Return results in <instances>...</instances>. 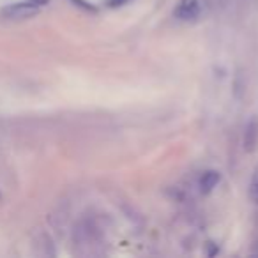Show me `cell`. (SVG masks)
Instances as JSON below:
<instances>
[{"instance_id": "1", "label": "cell", "mask_w": 258, "mask_h": 258, "mask_svg": "<svg viewBox=\"0 0 258 258\" xmlns=\"http://www.w3.org/2000/svg\"><path fill=\"white\" fill-rule=\"evenodd\" d=\"M39 11L41 6L27 0V2H16V4H9L2 8L0 9V18L8 20V22H23V20L34 18L36 15H39Z\"/></svg>"}, {"instance_id": "4", "label": "cell", "mask_w": 258, "mask_h": 258, "mask_svg": "<svg viewBox=\"0 0 258 258\" xmlns=\"http://www.w3.org/2000/svg\"><path fill=\"white\" fill-rule=\"evenodd\" d=\"M256 140H258V122L251 120L246 125V133H244V147L247 151H253L254 145H256Z\"/></svg>"}, {"instance_id": "6", "label": "cell", "mask_w": 258, "mask_h": 258, "mask_svg": "<svg viewBox=\"0 0 258 258\" xmlns=\"http://www.w3.org/2000/svg\"><path fill=\"white\" fill-rule=\"evenodd\" d=\"M249 193H251V198L253 202L258 205V170L254 172L253 179H251V184H249Z\"/></svg>"}, {"instance_id": "3", "label": "cell", "mask_w": 258, "mask_h": 258, "mask_svg": "<svg viewBox=\"0 0 258 258\" xmlns=\"http://www.w3.org/2000/svg\"><path fill=\"white\" fill-rule=\"evenodd\" d=\"M219 180H221V175H219V172H216V170H207V172H204V175L200 177L202 193H211L219 184Z\"/></svg>"}, {"instance_id": "5", "label": "cell", "mask_w": 258, "mask_h": 258, "mask_svg": "<svg viewBox=\"0 0 258 258\" xmlns=\"http://www.w3.org/2000/svg\"><path fill=\"white\" fill-rule=\"evenodd\" d=\"M36 247H37V253L43 254V256H53L55 249H53V242L51 239L46 235V233H41L36 240Z\"/></svg>"}, {"instance_id": "2", "label": "cell", "mask_w": 258, "mask_h": 258, "mask_svg": "<svg viewBox=\"0 0 258 258\" xmlns=\"http://www.w3.org/2000/svg\"><path fill=\"white\" fill-rule=\"evenodd\" d=\"M200 13V0H180L175 16L179 20H193Z\"/></svg>"}, {"instance_id": "7", "label": "cell", "mask_w": 258, "mask_h": 258, "mask_svg": "<svg viewBox=\"0 0 258 258\" xmlns=\"http://www.w3.org/2000/svg\"><path fill=\"white\" fill-rule=\"evenodd\" d=\"M124 2H127V0H111L110 4H111V6H122Z\"/></svg>"}, {"instance_id": "8", "label": "cell", "mask_w": 258, "mask_h": 258, "mask_svg": "<svg viewBox=\"0 0 258 258\" xmlns=\"http://www.w3.org/2000/svg\"><path fill=\"white\" fill-rule=\"evenodd\" d=\"M30 2H34V4H37V6H44L48 0H30Z\"/></svg>"}]
</instances>
